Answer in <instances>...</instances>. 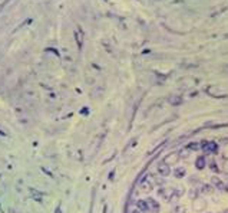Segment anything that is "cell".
I'll return each instance as SVG.
<instances>
[{"instance_id":"1","label":"cell","mask_w":228,"mask_h":213,"mask_svg":"<svg viewBox=\"0 0 228 213\" xmlns=\"http://www.w3.org/2000/svg\"><path fill=\"white\" fill-rule=\"evenodd\" d=\"M179 158H181V156H179V153H171V154H168V156H165V158H163L162 163H165L166 166H175L178 161H179Z\"/></svg>"},{"instance_id":"2","label":"cell","mask_w":228,"mask_h":213,"mask_svg":"<svg viewBox=\"0 0 228 213\" xmlns=\"http://www.w3.org/2000/svg\"><path fill=\"white\" fill-rule=\"evenodd\" d=\"M211 184H212V187L214 189H218V190H228L227 187H225V184L222 183V180L219 179V177H217V176H214L212 179H211Z\"/></svg>"},{"instance_id":"3","label":"cell","mask_w":228,"mask_h":213,"mask_svg":"<svg viewBox=\"0 0 228 213\" xmlns=\"http://www.w3.org/2000/svg\"><path fill=\"white\" fill-rule=\"evenodd\" d=\"M146 202V206H148V210L152 213H158L159 212V204L158 202H155L153 199H148V200H145Z\"/></svg>"},{"instance_id":"4","label":"cell","mask_w":228,"mask_h":213,"mask_svg":"<svg viewBox=\"0 0 228 213\" xmlns=\"http://www.w3.org/2000/svg\"><path fill=\"white\" fill-rule=\"evenodd\" d=\"M158 171H159V174L163 176V177H168L171 174V168H169V166H166L165 163H161L158 166Z\"/></svg>"},{"instance_id":"5","label":"cell","mask_w":228,"mask_h":213,"mask_svg":"<svg viewBox=\"0 0 228 213\" xmlns=\"http://www.w3.org/2000/svg\"><path fill=\"white\" fill-rule=\"evenodd\" d=\"M194 209L196 212H201V210H205L206 209V202L205 200H201V199H196L194 202Z\"/></svg>"},{"instance_id":"6","label":"cell","mask_w":228,"mask_h":213,"mask_svg":"<svg viewBox=\"0 0 228 213\" xmlns=\"http://www.w3.org/2000/svg\"><path fill=\"white\" fill-rule=\"evenodd\" d=\"M175 193V190L174 189H162V190H159V194L161 196H163V199H171V196Z\"/></svg>"},{"instance_id":"7","label":"cell","mask_w":228,"mask_h":213,"mask_svg":"<svg viewBox=\"0 0 228 213\" xmlns=\"http://www.w3.org/2000/svg\"><path fill=\"white\" fill-rule=\"evenodd\" d=\"M141 187H142V190H143V191H151L152 189H153V186H152V183L149 181V180H145V181H142Z\"/></svg>"},{"instance_id":"8","label":"cell","mask_w":228,"mask_h":213,"mask_svg":"<svg viewBox=\"0 0 228 213\" xmlns=\"http://www.w3.org/2000/svg\"><path fill=\"white\" fill-rule=\"evenodd\" d=\"M195 167L198 168V170H202V168L205 167V158L202 157V156H201V157H198V158H196V161H195Z\"/></svg>"},{"instance_id":"9","label":"cell","mask_w":228,"mask_h":213,"mask_svg":"<svg viewBox=\"0 0 228 213\" xmlns=\"http://www.w3.org/2000/svg\"><path fill=\"white\" fill-rule=\"evenodd\" d=\"M185 173H186V170H185L184 167H181V168H176L174 171V174H175V177H178V179H181V177H184L185 176Z\"/></svg>"},{"instance_id":"10","label":"cell","mask_w":228,"mask_h":213,"mask_svg":"<svg viewBox=\"0 0 228 213\" xmlns=\"http://www.w3.org/2000/svg\"><path fill=\"white\" fill-rule=\"evenodd\" d=\"M138 206L141 207L142 210H148V206H146V202H145V200H139V202H138Z\"/></svg>"},{"instance_id":"11","label":"cell","mask_w":228,"mask_h":213,"mask_svg":"<svg viewBox=\"0 0 228 213\" xmlns=\"http://www.w3.org/2000/svg\"><path fill=\"white\" fill-rule=\"evenodd\" d=\"M202 189H204V193H206V194H209V193H212V190H214V187H211V186H202Z\"/></svg>"},{"instance_id":"12","label":"cell","mask_w":228,"mask_h":213,"mask_svg":"<svg viewBox=\"0 0 228 213\" xmlns=\"http://www.w3.org/2000/svg\"><path fill=\"white\" fill-rule=\"evenodd\" d=\"M189 150H198V148H201V146H198V143H192V144H189L188 146Z\"/></svg>"},{"instance_id":"13","label":"cell","mask_w":228,"mask_h":213,"mask_svg":"<svg viewBox=\"0 0 228 213\" xmlns=\"http://www.w3.org/2000/svg\"><path fill=\"white\" fill-rule=\"evenodd\" d=\"M175 213H185V207H184V206L176 207V209H175Z\"/></svg>"},{"instance_id":"14","label":"cell","mask_w":228,"mask_h":213,"mask_svg":"<svg viewBox=\"0 0 228 213\" xmlns=\"http://www.w3.org/2000/svg\"><path fill=\"white\" fill-rule=\"evenodd\" d=\"M133 213H139V212H138V210H135V212H133Z\"/></svg>"},{"instance_id":"15","label":"cell","mask_w":228,"mask_h":213,"mask_svg":"<svg viewBox=\"0 0 228 213\" xmlns=\"http://www.w3.org/2000/svg\"><path fill=\"white\" fill-rule=\"evenodd\" d=\"M227 213H228V212H227Z\"/></svg>"}]
</instances>
